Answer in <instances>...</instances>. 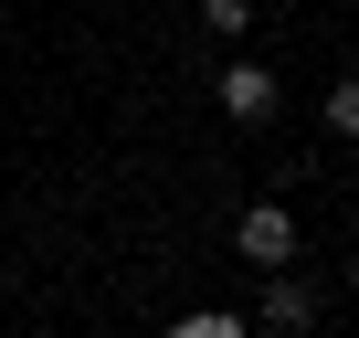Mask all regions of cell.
<instances>
[{
	"label": "cell",
	"instance_id": "obj_1",
	"mask_svg": "<svg viewBox=\"0 0 359 338\" xmlns=\"http://www.w3.org/2000/svg\"><path fill=\"white\" fill-rule=\"evenodd\" d=\"M296 243H306V233H296L285 201H243V212H233V264L275 275V264H296Z\"/></svg>",
	"mask_w": 359,
	"mask_h": 338
},
{
	"label": "cell",
	"instance_id": "obj_2",
	"mask_svg": "<svg viewBox=\"0 0 359 338\" xmlns=\"http://www.w3.org/2000/svg\"><path fill=\"white\" fill-rule=\"evenodd\" d=\"M306 327H317V275H296V264L254 275V338H306Z\"/></svg>",
	"mask_w": 359,
	"mask_h": 338
},
{
	"label": "cell",
	"instance_id": "obj_3",
	"mask_svg": "<svg viewBox=\"0 0 359 338\" xmlns=\"http://www.w3.org/2000/svg\"><path fill=\"white\" fill-rule=\"evenodd\" d=\"M275 106H285L275 64H254V53H222V116H233V127H275Z\"/></svg>",
	"mask_w": 359,
	"mask_h": 338
},
{
	"label": "cell",
	"instance_id": "obj_4",
	"mask_svg": "<svg viewBox=\"0 0 359 338\" xmlns=\"http://www.w3.org/2000/svg\"><path fill=\"white\" fill-rule=\"evenodd\" d=\"M254 22H264V0H201V32H212L222 53H233V43L254 32Z\"/></svg>",
	"mask_w": 359,
	"mask_h": 338
},
{
	"label": "cell",
	"instance_id": "obj_5",
	"mask_svg": "<svg viewBox=\"0 0 359 338\" xmlns=\"http://www.w3.org/2000/svg\"><path fill=\"white\" fill-rule=\"evenodd\" d=\"M169 338H254V317H233V306H191V317H169Z\"/></svg>",
	"mask_w": 359,
	"mask_h": 338
},
{
	"label": "cell",
	"instance_id": "obj_6",
	"mask_svg": "<svg viewBox=\"0 0 359 338\" xmlns=\"http://www.w3.org/2000/svg\"><path fill=\"white\" fill-rule=\"evenodd\" d=\"M317 106H327V137H348V148H359V74H338Z\"/></svg>",
	"mask_w": 359,
	"mask_h": 338
},
{
	"label": "cell",
	"instance_id": "obj_7",
	"mask_svg": "<svg viewBox=\"0 0 359 338\" xmlns=\"http://www.w3.org/2000/svg\"><path fill=\"white\" fill-rule=\"evenodd\" d=\"M338 285H348V296H359V254H348V275H338Z\"/></svg>",
	"mask_w": 359,
	"mask_h": 338
}]
</instances>
